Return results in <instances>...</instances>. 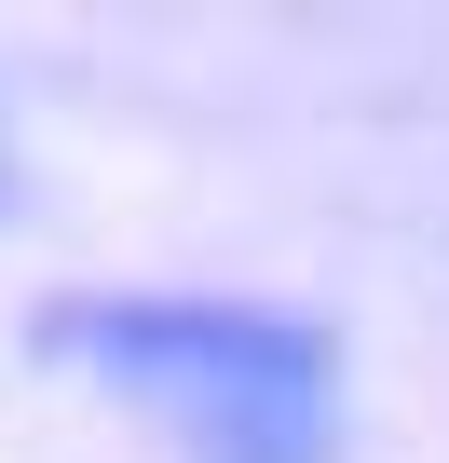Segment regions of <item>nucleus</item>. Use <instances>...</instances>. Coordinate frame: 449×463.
I'll list each match as a JSON object with an SVG mask.
<instances>
[{"instance_id":"obj_1","label":"nucleus","mask_w":449,"mask_h":463,"mask_svg":"<svg viewBox=\"0 0 449 463\" xmlns=\"http://www.w3.org/2000/svg\"><path fill=\"white\" fill-rule=\"evenodd\" d=\"M42 354L123 382L164 409L191 463H327V327L259 314V300H69L42 314Z\"/></svg>"},{"instance_id":"obj_2","label":"nucleus","mask_w":449,"mask_h":463,"mask_svg":"<svg viewBox=\"0 0 449 463\" xmlns=\"http://www.w3.org/2000/svg\"><path fill=\"white\" fill-rule=\"evenodd\" d=\"M0 204H14V150H0Z\"/></svg>"}]
</instances>
